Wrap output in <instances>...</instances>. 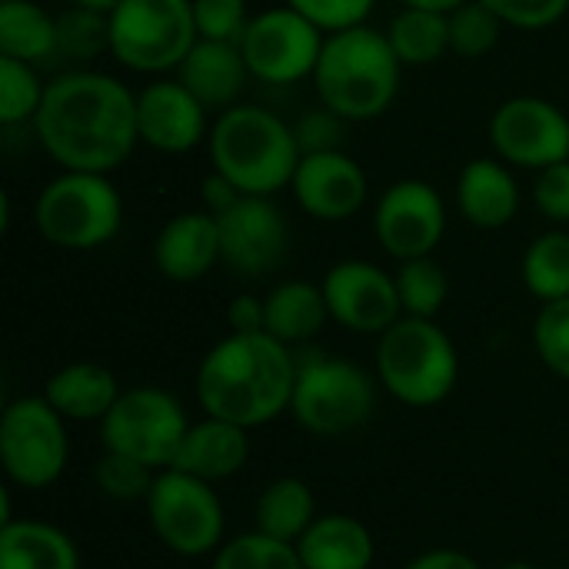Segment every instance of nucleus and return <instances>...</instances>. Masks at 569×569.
<instances>
[{
  "mask_svg": "<svg viewBox=\"0 0 569 569\" xmlns=\"http://www.w3.org/2000/svg\"><path fill=\"white\" fill-rule=\"evenodd\" d=\"M97 427L103 450L133 457L153 470H167L190 430V420L170 390L140 383L120 390L117 403Z\"/></svg>",
  "mask_w": 569,
  "mask_h": 569,
  "instance_id": "10",
  "label": "nucleus"
},
{
  "mask_svg": "<svg viewBox=\"0 0 569 569\" xmlns=\"http://www.w3.org/2000/svg\"><path fill=\"white\" fill-rule=\"evenodd\" d=\"M490 143L503 163L540 173L569 160V117L547 97H510L490 117Z\"/></svg>",
  "mask_w": 569,
  "mask_h": 569,
  "instance_id": "13",
  "label": "nucleus"
},
{
  "mask_svg": "<svg viewBox=\"0 0 569 569\" xmlns=\"http://www.w3.org/2000/svg\"><path fill=\"white\" fill-rule=\"evenodd\" d=\"M447 23H450V53L463 60H480L493 53L507 27L503 17L483 0H467L463 7L447 13Z\"/></svg>",
  "mask_w": 569,
  "mask_h": 569,
  "instance_id": "33",
  "label": "nucleus"
},
{
  "mask_svg": "<svg viewBox=\"0 0 569 569\" xmlns=\"http://www.w3.org/2000/svg\"><path fill=\"white\" fill-rule=\"evenodd\" d=\"M57 53V17L33 0H0V57L43 63Z\"/></svg>",
  "mask_w": 569,
  "mask_h": 569,
  "instance_id": "28",
  "label": "nucleus"
},
{
  "mask_svg": "<svg viewBox=\"0 0 569 569\" xmlns=\"http://www.w3.org/2000/svg\"><path fill=\"white\" fill-rule=\"evenodd\" d=\"M290 190L300 210L320 223H343L357 217L370 197L367 173L347 150L303 153Z\"/></svg>",
  "mask_w": 569,
  "mask_h": 569,
  "instance_id": "17",
  "label": "nucleus"
},
{
  "mask_svg": "<svg viewBox=\"0 0 569 569\" xmlns=\"http://www.w3.org/2000/svg\"><path fill=\"white\" fill-rule=\"evenodd\" d=\"M227 327H230V333H267V307H263V297L237 293L227 303Z\"/></svg>",
  "mask_w": 569,
  "mask_h": 569,
  "instance_id": "43",
  "label": "nucleus"
},
{
  "mask_svg": "<svg viewBox=\"0 0 569 569\" xmlns=\"http://www.w3.org/2000/svg\"><path fill=\"white\" fill-rule=\"evenodd\" d=\"M447 233V203L427 180L407 177L390 183L373 207V237L397 263L433 257Z\"/></svg>",
  "mask_w": 569,
  "mask_h": 569,
  "instance_id": "14",
  "label": "nucleus"
},
{
  "mask_svg": "<svg viewBox=\"0 0 569 569\" xmlns=\"http://www.w3.org/2000/svg\"><path fill=\"white\" fill-rule=\"evenodd\" d=\"M297 553L303 569H370L377 560V540L370 527L350 513H320L297 540Z\"/></svg>",
  "mask_w": 569,
  "mask_h": 569,
  "instance_id": "24",
  "label": "nucleus"
},
{
  "mask_svg": "<svg viewBox=\"0 0 569 569\" xmlns=\"http://www.w3.org/2000/svg\"><path fill=\"white\" fill-rule=\"evenodd\" d=\"M323 40L327 33L317 23L280 3L250 17L240 37V50L253 80H263L270 87H290L313 77Z\"/></svg>",
  "mask_w": 569,
  "mask_h": 569,
  "instance_id": "12",
  "label": "nucleus"
},
{
  "mask_svg": "<svg viewBox=\"0 0 569 569\" xmlns=\"http://www.w3.org/2000/svg\"><path fill=\"white\" fill-rule=\"evenodd\" d=\"M193 20H197L200 40L240 43L250 23V10H247V0H193Z\"/></svg>",
  "mask_w": 569,
  "mask_h": 569,
  "instance_id": "38",
  "label": "nucleus"
},
{
  "mask_svg": "<svg viewBox=\"0 0 569 569\" xmlns=\"http://www.w3.org/2000/svg\"><path fill=\"white\" fill-rule=\"evenodd\" d=\"M157 473L160 470L140 463L133 457L103 450V457L93 463V487L113 503H143Z\"/></svg>",
  "mask_w": 569,
  "mask_h": 569,
  "instance_id": "35",
  "label": "nucleus"
},
{
  "mask_svg": "<svg viewBox=\"0 0 569 569\" xmlns=\"http://www.w3.org/2000/svg\"><path fill=\"white\" fill-rule=\"evenodd\" d=\"M297 350L270 333H227L197 367V403L207 417L257 430L290 413Z\"/></svg>",
  "mask_w": 569,
  "mask_h": 569,
  "instance_id": "2",
  "label": "nucleus"
},
{
  "mask_svg": "<svg viewBox=\"0 0 569 569\" xmlns=\"http://www.w3.org/2000/svg\"><path fill=\"white\" fill-rule=\"evenodd\" d=\"M343 127L347 120L340 113H333L330 107H317L310 113H303L293 123L300 153H320V150H343Z\"/></svg>",
  "mask_w": 569,
  "mask_h": 569,
  "instance_id": "41",
  "label": "nucleus"
},
{
  "mask_svg": "<svg viewBox=\"0 0 569 569\" xmlns=\"http://www.w3.org/2000/svg\"><path fill=\"white\" fill-rule=\"evenodd\" d=\"M0 569H80V550L47 520H10L0 527Z\"/></svg>",
  "mask_w": 569,
  "mask_h": 569,
  "instance_id": "26",
  "label": "nucleus"
},
{
  "mask_svg": "<svg viewBox=\"0 0 569 569\" xmlns=\"http://www.w3.org/2000/svg\"><path fill=\"white\" fill-rule=\"evenodd\" d=\"M387 40L403 67H427L450 53V23L447 13L403 7L387 23Z\"/></svg>",
  "mask_w": 569,
  "mask_h": 569,
  "instance_id": "29",
  "label": "nucleus"
},
{
  "mask_svg": "<svg viewBox=\"0 0 569 569\" xmlns=\"http://www.w3.org/2000/svg\"><path fill=\"white\" fill-rule=\"evenodd\" d=\"M123 223V197L110 173L60 170L33 200L37 233L60 250L87 253L110 243Z\"/></svg>",
  "mask_w": 569,
  "mask_h": 569,
  "instance_id": "6",
  "label": "nucleus"
},
{
  "mask_svg": "<svg viewBox=\"0 0 569 569\" xmlns=\"http://www.w3.org/2000/svg\"><path fill=\"white\" fill-rule=\"evenodd\" d=\"M317 517L320 513H317V497H313L310 483L300 477H277L257 497L253 530L297 547V540L313 527Z\"/></svg>",
  "mask_w": 569,
  "mask_h": 569,
  "instance_id": "27",
  "label": "nucleus"
},
{
  "mask_svg": "<svg viewBox=\"0 0 569 569\" xmlns=\"http://www.w3.org/2000/svg\"><path fill=\"white\" fill-rule=\"evenodd\" d=\"M197 40L193 0H120L110 13V53L133 73H177Z\"/></svg>",
  "mask_w": 569,
  "mask_h": 569,
  "instance_id": "8",
  "label": "nucleus"
},
{
  "mask_svg": "<svg viewBox=\"0 0 569 569\" xmlns=\"http://www.w3.org/2000/svg\"><path fill=\"white\" fill-rule=\"evenodd\" d=\"M467 0H403V7H417V10H433V13H453L457 7H463Z\"/></svg>",
  "mask_w": 569,
  "mask_h": 569,
  "instance_id": "46",
  "label": "nucleus"
},
{
  "mask_svg": "<svg viewBox=\"0 0 569 569\" xmlns=\"http://www.w3.org/2000/svg\"><path fill=\"white\" fill-rule=\"evenodd\" d=\"M77 7H83V10H93V13H103V17H110L117 7H120V0H73Z\"/></svg>",
  "mask_w": 569,
  "mask_h": 569,
  "instance_id": "47",
  "label": "nucleus"
},
{
  "mask_svg": "<svg viewBox=\"0 0 569 569\" xmlns=\"http://www.w3.org/2000/svg\"><path fill=\"white\" fill-rule=\"evenodd\" d=\"M210 110L177 80H153L137 90L140 143L157 153H190L210 137Z\"/></svg>",
  "mask_w": 569,
  "mask_h": 569,
  "instance_id": "18",
  "label": "nucleus"
},
{
  "mask_svg": "<svg viewBox=\"0 0 569 569\" xmlns=\"http://www.w3.org/2000/svg\"><path fill=\"white\" fill-rule=\"evenodd\" d=\"M513 30H547L567 17L569 0H483Z\"/></svg>",
  "mask_w": 569,
  "mask_h": 569,
  "instance_id": "40",
  "label": "nucleus"
},
{
  "mask_svg": "<svg viewBox=\"0 0 569 569\" xmlns=\"http://www.w3.org/2000/svg\"><path fill=\"white\" fill-rule=\"evenodd\" d=\"M533 203L550 223H557V227L569 223V160L553 163V167L537 173Z\"/></svg>",
  "mask_w": 569,
  "mask_h": 569,
  "instance_id": "42",
  "label": "nucleus"
},
{
  "mask_svg": "<svg viewBox=\"0 0 569 569\" xmlns=\"http://www.w3.org/2000/svg\"><path fill=\"white\" fill-rule=\"evenodd\" d=\"M47 403L70 423H100L120 397L113 370L93 360H77L53 370L43 383Z\"/></svg>",
  "mask_w": 569,
  "mask_h": 569,
  "instance_id": "23",
  "label": "nucleus"
},
{
  "mask_svg": "<svg viewBox=\"0 0 569 569\" xmlns=\"http://www.w3.org/2000/svg\"><path fill=\"white\" fill-rule=\"evenodd\" d=\"M377 380L380 387L417 410L443 403L460 380V353L450 333L437 320L400 317L377 340Z\"/></svg>",
  "mask_w": 569,
  "mask_h": 569,
  "instance_id": "5",
  "label": "nucleus"
},
{
  "mask_svg": "<svg viewBox=\"0 0 569 569\" xmlns=\"http://www.w3.org/2000/svg\"><path fill=\"white\" fill-rule=\"evenodd\" d=\"M220 263L243 280H260L280 270L290 250V227L273 197H240L217 217Z\"/></svg>",
  "mask_w": 569,
  "mask_h": 569,
  "instance_id": "15",
  "label": "nucleus"
},
{
  "mask_svg": "<svg viewBox=\"0 0 569 569\" xmlns=\"http://www.w3.org/2000/svg\"><path fill=\"white\" fill-rule=\"evenodd\" d=\"M533 347L550 373L569 380V297L540 307L533 320Z\"/></svg>",
  "mask_w": 569,
  "mask_h": 569,
  "instance_id": "37",
  "label": "nucleus"
},
{
  "mask_svg": "<svg viewBox=\"0 0 569 569\" xmlns=\"http://www.w3.org/2000/svg\"><path fill=\"white\" fill-rule=\"evenodd\" d=\"M103 50H110V17L73 7L67 13L57 17V53L73 60V63H87L93 57H100Z\"/></svg>",
  "mask_w": 569,
  "mask_h": 569,
  "instance_id": "36",
  "label": "nucleus"
},
{
  "mask_svg": "<svg viewBox=\"0 0 569 569\" xmlns=\"http://www.w3.org/2000/svg\"><path fill=\"white\" fill-rule=\"evenodd\" d=\"M210 170L227 177L243 197H277L293 183L300 143L293 127L267 107L233 103L213 117Z\"/></svg>",
  "mask_w": 569,
  "mask_h": 569,
  "instance_id": "3",
  "label": "nucleus"
},
{
  "mask_svg": "<svg viewBox=\"0 0 569 569\" xmlns=\"http://www.w3.org/2000/svg\"><path fill=\"white\" fill-rule=\"evenodd\" d=\"M47 83L40 80L33 63L0 57V127L33 123L43 103Z\"/></svg>",
  "mask_w": 569,
  "mask_h": 569,
  "instance_id": "32",
  "label": "nucleus"
},
{
  "mask_svg": "<svg viewBox=\"0 0 569 569\" xmlns=\"http://www.w3.org/2000/svg\"><path fill=\"white\" fill-rule=\"evenodd\" d=\"M393 277H397L403 317L437 320V313L447 307V297H450V277H447L443 263L433 257L403 260Z\"/></svg>",
  "mask_w": 569,
  "mask_h": 569,
  "instance_id": "31",
  "label": "nucleus"
},
{
  "mask_svg": "<svg viewBox=\"0 0 569 569\" xmlns=\"http://www.w3.org/2000/svg\"><path fill=\"white\" fill-rule=\"evenodd\" d=\"M70 460L67 420L43 393L17 397L0 413V467L20 490L53 487Z\"/></svg>",
  "mask_w": 569,
  "mask_h": 569,
  "instance_id": "11",
  "label": "nucleus"
},
{
  "mask_svg": "<svg viewBox=\"0 0 569 569\" xmlns=\"http://www.w3.org/2000/svg\"><path fill=\"white\" fill-rule=\"evenodd\" d=\"M403 569H483L470 553L463 550H450V547H440V550H427L420 557H413Z\"/></svg>",
  "mask_w": 569,
  "mask_h": 569,
  "instance_id": "45",
  "label": "nucleus"
},
{
  "mask_svg": "<svg viewBox=\"0 0 569 569\" xmlns=\"http://www.w3.org/2000/svg\"><path fill=\"white\" fill-rule=\"evenodd\" d=\"M283 3L293 7L297 13H303L323 33L360 27V23H367V17L377 7V0H283Z\"/></svg>",
  "mask_w": 569,
  "mask_h": 569,
  "instance_id": "39",
  "label": "nucleus"
},
{
  "mask_svg": "<svg viewBox=\"0 0 569 569\" xmlns=\"http://www.w3.org/2000/svg\"><path fill=\"white\" fill-rule=\"evenodd\" d=\"M220 263V227L217 217L183 210L170 217L153 237V267L173 283H197Z\"/></svg>",
  "mask_w": 569,
  "mask_h": 569,
  "instance_id": "19",
  "label": "nucleus"
},
{
  "mask_svg": "<svg viewBox=\"0 0 569 569\" xmlns=\"http://www.w3.org/2000/svg\"><path fill=\"white\" fill-rule=\"evenodd\" d=\"M207 110H227L240 103V93L247 87V60L240 43L227 40H197L193 50L183 57V63L173 73Z\"/></svg>",
  "mask_w": 569,
  "mask_h": 569,
  "instance_id": "22",
  "label": "nucleus"
},
{
  "mask_svg": "<svg viewBox=\"0 0 569 569\" xmlns=\"http://www.w3.org/2000/svg\"><path fill=\"white\" fill-rule=\"evenodd\" d=\"M247 460H250V430L203 413V420L190 423L170 467L217 487L237 477L247 467Z\"/></svg>",
  "mask_w": 569,
  "mask_h": 569,
  "instance_id": "21",
  "label": "nucleus"
},
{
  "mask_svg": "<svg viewBox=\"0 0 569 569\" xmlns=\"http://www.w3.org/2000/svg\"><path fill=\"white\" fill-rule=\"evenodd\" d=\"M330 320L350 333H383L400 317V293L397 277L370 260H340L320 280Z\"/></svg>",
  "mask_w": 569,
  "mask_h": 569,
  "instance_id": "16",
  "label": "nucleus"
},
{
  "mask_svg": "<svg viewBox=\"0 0 569 569\" xmlns=\"http://www.w3.org/2000/svg\"><path fill=\"white\" fill-rule=\"evenodd\" d=\"M497 569H540V567H533V563H523V560H513V563H503V567H497Z\"/></svg>",
  "mask_w": 569,
  "mask_h": 569,
  "instance_id": "48",
  "label": "nucleus"
},
{
  "mask_svg": "<svg viewBox=\"0 0 569 569\" xmlns=\"http://www.w3.org/2000/svg\"><path fill=\"white\" fill-rule=\"evenodd\" d=\"M267 333L280 343H287L290 350L307 347L330 320L327 310V297L320 283L310 280H283L277 283L267 297Z\"/></svg>",
  "mask_w": 569,
  "mask_h": 569,
  "instance_id": "25",
  "label": "nucleus"
},
{
  "mask_svg": "<svg viewBox=\"0 0 569 569\" xmlns=\"http://www.w3.org/2000/svg\"><path fill=\"white\" fill-rule=\"evenodd\" d=\"M400 77L403 63L393 53L387 33L360 23L327 33L310 80L323 107L340 113L347 123H363L393 107Z\"/></svg>",
  "mask_w": 569,
  "mask_h": 569,
  "instance_id": "4",
  "label": "nucleus"
},
{
  "mask_svg": "<svg viewBox=\"0 0 569 569\" xmlns=\"http://www.w3.org/2000/svg\"><path fill=\"white\" fill-rule=\"evenodd\" d=\"M240 197H243V193H240L227 177H220L217 170H210V173L203 177V183H200L203 210H207V213H213V217H220L223 210H230Z\"/></svg>",
  "mask_w": 569,
  "mask_h": 569,
  "instance_id": "44",
  "label": "nucleus"
},
{
  "mask_svg": "<svg viewBox=\"0 0 569 569\" xmlns=\"http://www.w3.org/2000/svg\"><path fill=\"white\" fill-rule=\"evenodd\" d=\"M520 277L530 297L540 303L567 300L569 297V233L563 227H553L540 233L520 260Z\"/></svg>",
  "mask_w": 569,
  "mask_h": 569,
  "instance_id": "30",
  "label": "nucleus"
},
{
  "mask_svg": "<svg viewBox=\"0 0 569 569\" xmlns=\"http://www.w3.org/2000/svg\"><path fill=\"white\" fill-rule=\"evenodd\" d=\"M143 510L153 537L177 557L200 560L213 557L223 547V503L213 483L200 477H190L173 467L160 470L143 500Z\"/></svg>",
  "mask_w": 569,
  "mask_h": 569,
  "instance_id": "9",
  "label": "nucleus"
},
{
  "mask_svg": "<svg viewBox=\"0 0 569 569\" xmlns=\"http://www.w3.org/2000/svg\"><path fill=\"white\" fill-rule=\"evenodd\" d=\"M377 383L380 380H373L370 370L347 357L297 353V387L290 413L313 437H347L373 417Z\"/></svg>",
  "mask_w": 569,
  "mask_h": 569,
  "instance_id": "7",
  "label": "nucleus"
},
{
  "mask_svg": "<svg viewBox=\"0 0 569 569\" xmlns=\"http://www.w3.org/2000/svg\"><path fill=\"white\" fill-rule=\"evenodd\" d=\"M457 210L477 230H500L520 213V183L500 157H477L457 177Z\"/></svg>",
  "mask_w": 569,
  "mask_h": 569,
  "instance_id": "20",
  "label": "nucleus"
},
{
  "mask_svg": "<svg viewBox=\"0 0 569 569\" xmlns=\"http://www.w3.org/2000/svg\"><path fill=\"white\" fill-rule=\"evenodd\" d=\"M33 133L60 170L113 173L140 143L137 93L103 70H63L47 83Z\"/></svg>",
  "mask_w": 569,
  "mask_h": 569,
  "instance_id": "1",
  "label": "nucleus"
},
{
  "mask_svg": "<svg viewBox=\"0 0 569 569\" xmlns=\"http://www.w3.org/2000/svg\"><path fill=\"white\" fill-rule=\"evenodd\" d=\"M210 569H303V560L293 543L250 530L233 540H223V547L213 553Z\"/></svg>",
  "mask_w": 569,
  "mask_h": 569,
  "instance_id": "34",
  "label": "nucleus"
}]
</instances>
